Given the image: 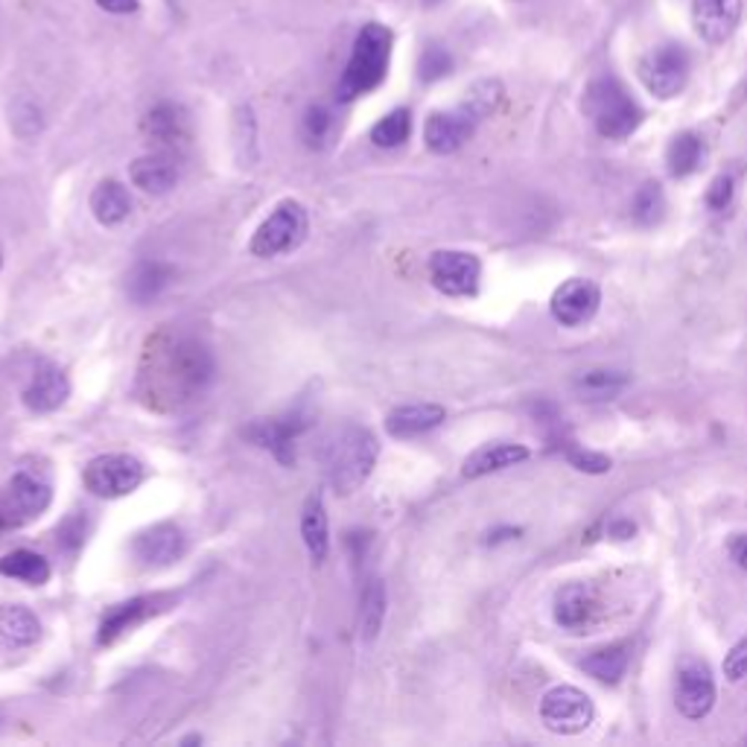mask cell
<instances>
[{
  "label": "cell",
  "instance_id": "6da1fadb",
  "mask_svg": "<svg viewBox=\"0 0 747 747\" xmlns=\"http://www.w3.org/2000/svg\"><path fill=\"white\" fill-rule=\"evenodd\" d=\"M144 380H149V403L153 401H187L196 392L208 386L214 374V362L201 345L190 339H173L164 347L155 345L146 356Z\"/></svg>",
  "mask_w": 747,
  "mask_h": 747
},
{
  "label": "cell",
  "instance_id": "7a4b0ae2",
  "mask_svg": "<svg viewBox=\"0 0 747 747\" xmlns=\"http://www.w3.org/2000/svg\"><path fill=\"white\" fill-rule=\"evenodd\" d=\"M380 444L365 426H342L324 442L322 465L330 488L347 497L369 483L371 470L377 465Z\"/></svg>",
  "mask_w": 747,
  "mask_h": 747
},
{
  "label": "cell",
  "instance_id": "3957f363",
  "mask_svg": "<svg viewBox=\"0 0 747 747\" xmlns=\"http://www.w3.org/2000/svg\"><path fill=\"white\" fill-rule=\"evenodd\" d=\"M392 30L383 24H365L360 30L347 59V68L339 80V100L351 103V100L371 94L380 82L386 80L388 59H392Z\"/></svg>",
  "mask_w": 747,
  "mask_h": 747
},
{
  "label": "cell",
  "instance_id": "277c9868",
  "mask_svg": "<svg viewBox=\"0 0 747 747\" xmlns=\"http://www.w3.org/2000/svg\"><path fill=\"white\" fill-rule=\"evenodd\" d=\"M584 114L593 121L599 135L611 137V141H625L643 123V108L613 76H602L587 85Z\"/></svg>",
  "mask_w": 747,
  "mask_h": 747
},
{
  "label": "cell",
  "instance_id": "5b68a950",
  "mask_svg": "<svg viewBox=\"0 0 747 747\" xmlns=\"http://www.w3.org/2000/svg\"><path fill=\"white\" fill-rule=\"evenodd\" d=\"M307 210L301 201L287 199L263 219V226L251 237V255L255 258H281L295 251L307 237Z\"/></svg>",
  "mask_w": 747,
  "mask_h": 747
},
{
  "label": "cell",
  "instance_id": "8992f818",
  "mask_svg": "<svg viewBox=\"0 0 747 747\" xmlns=\"http://www.w3.org/2000/svg\"><path fill=\"white\" fill-rule=\"evenodd\" d=\"M82 483L94 497H129L132 490H137V485L144 483V465L129 453H105V456L91 458L82 474Z\"/></svg>",
  "mask_w": 747,
  "mask_h": 747
},
{
  "label": "cell",
  "instance_id": "52a82bcc",
  "mask_svg": "<svg viewBox=\"0 0 747 747\" xmlns=\"http://www.w3.org/2000/svg\"><path fill=\"white\" fill-rule=\"evenodd\" d=\"M640 80L654 97H677L689 80V53L681 44H660L640 62Z\"/></svg>",
  "mask_w": 747,
  "mask_h": 747
},
{
  "label": "cell",
  "instance_id": "ba28073f",
  "mask_svg": "<svg viewBox=\"0 0 747 747\" xmlns=\"http://www.w3.org/2000/svg\"><path fill=\"white\" fill-rule=\"evenodd\" d=\"M540 718L552 733L575 736L593 724L595 707L587 692L575 689V686H554L540 701Z\"/></svg>",
  "mask_w": 747,
  "mask_h": 747
},
{
  "label": "cell",
  "instance_id": "9c48e42d",
  "mask_svg": "<svg viewBox=\"0 0 747 747\" xmlns=\"http://www.w3.org/2000/svg\"><path fill=\"white\" fill-rule=\"evenodd\" d=\"M479 274H483L479 258L467 255V251H435L433 258H429L433 287L438 292H444V295H476V290H479Z\"/></svg>",
  "mask_w": 747,
  "mask_h": 747
},
{
  "label": "cell",
  "instance_id": "30bf717a",
  "mask_svg": "<svg viewBox=\"0 0 747 747\" xmlns=\"http://www.w3.org/2000/svg\"><path fill=\"white\" fill-rule=\"evenodd\" d=\"M677 709L681 715L698 722L704 715L713 709L715 704V681L713 672L704 660H683L681 668H677Z\"/></svg>",
  "mask_w": 747,
  "mask_h": 747
},
{
  "label": "cell",
  "instance_id": "8fae6325",
  "mask_svg": "<svg viewBox=\"0 0 747 747\" xmlns=\"http://www.w3.org/2000/svg\"><path fill=\"white\" fill-rule=\"evenodd\" d=\"M602 304V290L587 278H572V281L561 283L552 295V315L554 322L563 328H581L590 322Z\"/></svg>",
  "mask_w": 747,
  "mask_h": 747
},
{
  "label": "cell",
  "instance_id": "7c38bea8",
  "mask_svg": "<svg viewBox=\"0 0 747 747\" xmlns=\"http://www.w3.org/2000/svg\"><path fill=\"white\" fill-rule=\"evenodd\" d=\"M476 117L467 112L465 105H458L456 112H435L424 126V141L435 155H450L474 137Z\"/></svg>",
  "mask_w": 747,
  "mask_h": 747
},
{
  "label": "cell",
  "instance_id": "4fadbf2b",
  "mask_svg": "<svg viewBox=\"0 0 747 747\" xmlns=\"http://www.w3.org/2000/svg\"><path fill=\"white\" fill-rule=\"evenodd\" d=\"M132 554L153 570L169 567L185 554V531L178 529L176 522H158L132 540Z\"/></svg>",
  "mask_w": 747,
  "mask_h": 747
},
{
  "label": "cell",
  "instance_id": "5bb4252c",
  "mask_svg": "<svg viewBox=\"0 0 747 747\" xmlns=\"http://www.w3.org/2000/svg\"><path fill=\"white\" fill-rule=\"evenodd\" d=\"M144 135L149 144H155L162 153H176L190 141V117L181 105L176 103H158L153 112L144 117Z\"/></svg>",
  "mask_w": 747,
  "mask_h": 747
},
{
  "label": "cell",
  "instance_id": "9a60e30c",
  "mask_svg": "<svg viewBox=\"0 0 747 747\" xmlns=\"http://www.w3.org/2000/svg\"><path fill=\"white\" fill-rule=\"evenodd\" d=\"M304 426L307 421L298 418V415H292V418H258L249 424L246 438L272 453L281 465H292L295 461V438L304 433Z\"/></svg>",
  "mask_w": 747,
  "mask_h": 747
},
{
  "label": "cell",
  "instance_id": "2e32d148",
  "mask_svg": "<svg viewBox=\"0 0 747 747\" xmlns=\"http://www.w3.org/2000/svg\"><path fill=\"white\" fill-rule=\"evenodd\" d=\"M68 397H71V383H68L65 371L59 369L56 362H39L30 386L24 388L27 409L35 415H48V412L65 406Z\"/></svg>",
  "mask_w": 747,
  "mask_h": 747
},
{
  "label": "cell",
  "instance_id": "e0dca14e",
  "mask_svg": "<svg viewBox=\"0 0 747 747\" xmlns=\"http://www.w3.org/2000/svg\"><path fill=\"white\" fill-rule=\"evenodd\" d=\"M50 506V485L41 483L33 474H15L7 485V499H3V515H9L15 522L33 520L44 515Z\"/></svg>",
  "mask_w": 747,
  "mask_h": 747
},
{
  "label": "cell",
  "instance_id": "ac0fdd59",
  "mask_svg": "<svg viewBox=\"0 0 747 747\" xmlns=\"http://www.w3.org/2000/svg\"><path fill=\"white\" fill-rule=\"evenodd\" d=\"M741 15V0H695L692 18L701 39L709 44H724L730 39Z\"/></svg>",
  "mask_w": 747,
  "mask_h": 747
},
{
  "label": "cell",
  "instance_id": "d6986e66",
  "mask_svg": "<svg viewBox=\"0 0 747 747\" xmlns=\"http://www.w3.org/2000/svg\"><path fill=\"white\" fill-rule=\"evenodd\" d=\"M164 604H167V595H137V599H129V602L114 604L112 611L103 616V622H100L97 643L112 645L114 640L126 634L129 627L141 625L144 619H149L153 613L162 611Z\"/></svg>",
  "mask_w": 747,
  "mask_h": 747
},
{
  "label": "cell",
  "instance_id": "ffe728a7",
  "mask_svg": "<svg viewBox=\"0 0 747 747\" xmlns=\"http://www.w3.org/2000/svg\"><path fill=\"white\" fill-rule=\"evenodd\" d=\"M595 611H599L595 593L579 581L561 587L554 595V622L567 631H581V627L590 625Z\"/></svg>",
  "mask_w": 747,
  "mask_h": 747
},
{
  "label": "cell",
  "instance_id": "44dd1931",
  "mask_svg": "<svg viewBox=\"0 0 747 747\" xmlns=\"http://www.w3.org/2000/svg\"><path fill=\"white\" fill-rule=\"evenodd\" d=\"M444 418H447V412L438 403H406V406L388 412L386 429L394 438H415V435L442 426Z\"/></svg>",
  "mask_w": 747,
  "mask_h": 747
},
{
  "label": "cell",
  "instance_id": "7402d4cb",
  "mask_svg": "<svg viewBox=\"0 0 747 747\" xmlns=\"http://www.w3.org/2000/svg\"><path fill=\"white\" fill-rule=\"evenodd\" d=\"M129 176H132V185L141 187L144 194H155V196L169 194L178 181L176 158H173L169 153H162V149H158V153H149L132 164Z\"/></svg>",
  "mask_w": 747,
  "mask_h": 747
},
{
  "label": "cell",
  "instance_id": "603a6c76",
  "mask_svg": "<svg viewBox=\"0 0 747 747\" xmlns=\"http://www.w3.org/2000/svg\"><path fill=\"white\" fill-rule=\"evenodd\" d=\"M526 458H529V450H526L522 444L494 442L470 453V456L465 458V465H461V474H465V479H479V476L497 474V470L520 465Z\"/></svg>",
  "mask_w": 747,
  "mask_h": 747
},
{
  "label": "cell",
  "instance_id": "cb8c5ba5",
  "mask_svg": "<svg viewBox=\"0 0 747 747\" xmlns=\"http://www.w3.org/2000/svg\"><path fill=\"white\" fill-rule=\"evenodd\" d=\"M91 214H94L100 226H121L123 219L132 214L129 190L121 181L105 178V181H100L94 187V194H91Z\"/></svg>",
  "mask_w": 747,
  "mask_h": 747
},
{
  "label": "cell",
  "instance_id": "d4e9b609",
  "mask_svg": "<svg viewBox=\"0 0 747 747\" xmlns=\"http://www.w3.org/2000/svg\"><path fill=\"white\" fill-rule=\"evenodd\" d=\"M301 538H304V547L310 552L315 563H322L328 558L330 549V526H328V511H324V502L319 494L307 497L304 511H301Z\"/></svg>",
  "mask_w": 747,
  "mask_h": 747
},
{
  "label": "cell",
  "instance_id": "484cf974",
  "mask_svg": "<svg viewBox=\"0 0 747 747\" xmlns=\"http://www.w3.org/2000/svg\"><path fill=\"white\" fill-rule=\"evenodd\" d=\"M173 274H176L173 266L162 263V260H144V263H137L132 269L126 290H129V295L135 298L137 304H146V301H153V298H158L167 290Z\"/></svg>",
  "mask_w": 747,
  "mask_h": 747
},
{
  "label": "cell",
  "instance_id": "4316f807",
  "mask_svg": "<svg viewBox=\"0 0 747 747\" xmlns=\"http://www.w3.org/2000/svg\"><path fill=\"white\" fill-rule=\"evenodd\" d=\"M41 636V622L24 604H0V640L7 645H33Z\"/></svg>",
  "mask_w": 747,
  "mask_h": 747
},
{
  "label": "cell",
  "instance_id": "83f0119b",
  "mask_svg": "<svg viewBox=\"0 0 747 747\" xmlns=\"http://www.w3.org/2000/svg\"><path fill=\"white\" fill-rule=\"evenodd\" d=\"M627 660H631V651L627 645H604L599 651H590L584 660H581V668L587 675L595 677L599 683H619L627 672Z\"/></svg>",
  "mask_w": 747,
  "mask_h": 747
},
{
  "label": "cell",
  "instance_id": "f1b7e54d",
  "mask_svg": "<svg viewBox=\"0 0 747 747\" xmlns=\"http://www.w3.org/2000/svg\"><path fill=\"white\" fill-rule=\"evenodd\" d=\"M0 575L24 581L30 587H41L50 581V563L30 549H18V552L0 558Z\"/></svg>",
  "mask_w": 747,
  "mask_h": 747
},
{
  "label": "cell",
  "instance_id": "f546056e",
  "mask_svg": "<svg viewBox=\"0 0 747 747\" xmlns=\"http://www.w3.org/2000/svg\"><path fill=\"white\" fill-rule=\"evenodd\" d=\"M625 386H627L625 374H622V371H608V369L584 371V374H579L575 383H572V388H575V394H579L581 401H590V403L613 401V397H616V394Z\"/></svg>",
  "mask_w": 747,
  "mask_h": 747
},
{
  "label": "cell",
  "instance_id": "4dcf8cb0",
  "mask_svg": "<svg viewBox=\"0 0 747 747\" xmlns=\"http://www.w3.org/2000/svg\"><path fill=\"white\" fill-rule=\"evenodd\" d=\"M383 619H386V587L380 579H371L360 599V634L374 640L383 627Z\"/></svg>",
  "mask_w": 747,
  "mask_h": 747
},
{
  "label": "cell",
  "instance_id": "1f68e13d",
  "mask_svg": "<svg viewBox=\"0 0 747 747\" xmlns=\"http://www.w3.org/2000/svg\"><path fill=\"white\" fill-rule=\"evenodd\" d=\"M701 158H704V144H701V137L692 135V132H681V135L668 144L666 164L672 176L683 178L689 176V173H695Z\"/></svg>",
  "mask_w": 747,
  "mask_h": 747
},
{
  "label": "cell",
  "instance_id": "d6a6232c",
  "mask_svg": "<svg viewBox=\"0 0 747 747\" xmlns=\"http://www.w3.org/2000/svg\"><path fill=\"white\" fill-rule=\"evenodd\" d=\"M412 135V114L409 108H394L392 114H386L383 121L371 129V141L380 149H394V146H403Z\"/></svg>",
  "mask_w": 747,
  "mask_h": 747
},
{
  "label": "cell",
  "instance_id": "836d02e7",
  "mask_svg": "<svg viewBox=\"0 0 747 747\" xmlns=\"http://www.w3.org/2000/svg\"><path fill=\"white\" fill-rule=\"evenodd\" d=\"M499 103H502V85L494 80H483V82H476L474 89L467 91V97L461 105H465L467 112L474 114L476 121H485L488 114L497 112Z\"/></svg>",
  "mask_w": 747,
  "mask_h": 747
},
{
  "label": "cell",
  "instance_id": "e575fe53",
  "mask_svg": "<svg viewBox=\"0 0 747 747\" xmlns=\"http://www.w3.org/2000/svg\"><path fill=\"white\" fill-rule=\"evenodd\" d=\"M663 210H666V199H663V190L660 185L649 181L636 190L634 196V217L640 226H654L660 217H663Z\"/></svg>",
  "mask_w": 747,
  "mask_h": 747
},
{
  "label": "cell",
  "instance_id": "d590c367",
  "mask_svg": "<svg viewBox=\"0 0 747 747\" xmlns=\"http://www.w3.org/2000/svg\"><path fill=\"white\" fill-rule=\"evenodd\" d=\"M453 71V59L450 53L444 48H438V44H433V48L424 50V56H421L418 62V76L424 82H438L442 76H447V73Z\"/></svg>",
  "mask_w": 747,
  "mask_h": 747
},
{
  "label": "cell",
  "instance_id": "8d00e7d4",
  "mask_svg": "<svg viewBox=\"0 0 747 747\" xmlns=\"http://www.w3.org/2000/svg\"><path fill=\"white\" fill-rule=\"evenodd\" d=\"M330 129H333V117L324 105H310L304 114V141L310 146H324Z\"/></svg>",
  "mask_w": 747,
  "mask_h": 747
},
{
  "label": "cell",
  "instance_id": "74e56055",
  "mask_svg": "<svg viewBox=\"0 0 747 747\" xmlns=\"http://www.w3.org/2000/svg\"><path fill=\"white\" fill-rule=\"evenodd\" d=\"M567 458H570L572 467H579L584 474H608V470H611V458L602 456V453L570 447V450H567Z\"/></svg>",
  "mask_w": 747,
  "mask_h": 747
},
{
  "label": "cell",
  "instance_id": "f35d334b",
  "mask_svg": "<svg viewBox=\"0 0 747 747\" xmlns=\"http://www.w3.org/2000/svg\"><path fill=\"white\" fill-rule=\"evenodd\" d=\"M724 675H727V681L747 677V636L730 649V654L724 660Z\"/></svg>",
  "mask_w": 747,
  "mask_h": 747
},
{
  "label": "cell",
  "instance_id": "ab89813d",
  "mask_svg": "<svg viewBox=\"0 0 747 747\" xmlns=\"http://www.w3.org/2000/svg\"><path fill=\"white\" fill-rule=\"evenodd\" d=\"M730 199H733V178L718 176L707 190V205L715 210H724L730 205Z\"/></svg>",
  "mask_w": 747,
  "mask_h": 747
},
{
  "label": "cell",
  "instance_id": "60d3db41",
  "mask_svg": "<svg viewBox=\"0 0 747 747\" xmlns=\"http://www.w3.org/2000/svg\"><path fill=\"white\" fill-rule=\"evenodd\" d=\"M97 7L105 9V12H112V15H132L137 12V0H97Z\"/></svg>",
  "mask_w": 747,
  "mask_h": 747
},
{
  "label": "cell",
  "instance_id": "b9f144b4",
  "mask_svg": "<svg viewBox=\"0 0 747 747\" xmlns=\"http://www.w3.org/2000/svg\"><path fill=\"white\" fill-rule=\"evenodd\" d=\"M730 554H733V561L739 563L741 570H747V535H733Z\"/></svg>",
  "mask_w": 747,
  "mask_h": 747
},
{
  "label": "cell",
  "instance_id": "7bdbcfd3",
  "mask_svg": "<svg viewBox=\"0 0 747 747\" xmlns=\"http://www.w3.org/2000/svg\"><path fill=\"white\" fill-rule=\"evenodd\" d=\"M634 531H636L634 522H627V520H619V522H613V526H611V535H613V538H619V540L631 538Z\"/></svg>",
  "mask_w": 747,
  "mask_h": 747
},
{
  "label": "cell",
  "instance_id": "ee69618b",
  "mask_svg": "<svg viewBox=\"0 0 747 747\" xmlns=\"http://www.w3.org/2000/svg\"><path fill=\"white\" fill-rule=\"evenodd\" d=\"M520 531L517 529H506V531H494V535H488V543H499V540H508V538H517Z\"/></svg>",
  "mask_w": 747,
  "mask_h": 747
},
{
  "label": "cell",
  "instance_id": "f6af8a7d",
  "mask_svg": "<svg viewBox=\"0 0 747 747\" xmlns=\"http://www.w3.org/2000/svg\"><path fill=\"white\" fill-rule=\"evenodd\" d=\"M3 526H7V517L0 515V529H3Z\"/></svg>",
  "mask_w": 747,
  "mask_h": 747
},
{
  "label": "cell",
  "instance_id": "bcb514c9",
  "mask_svg": "<svg viewBox=\"0 0 747 747\" xmlns=\"http://www.w3.org/2000/svg\"><path fill=\"white\" fill-rule=\"evenodd\" d=\"M0 266H3V255H0Z\"/></svg>",
  "mask_w": 747,
  "mask_h": 747
}]
</instances>
